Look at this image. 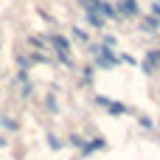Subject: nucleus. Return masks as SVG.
<instances>
[{
	"label": "nucleus",
	"instance_id": "1",
	"mask_svg": "<svg viewBox=\"0 0 160 160\" xmlns=\"http://www.w3.org/2000/svg\"><path fill=\"white\" fill-rule=\"evenodd\" d=\"M90 53L96 56V68H101V70H110V68H115L121 62L118 53L112 48H104V45H90Z\"/></svg>",
	"mask_w": 160,
	"mask_h": 160
},
{
	"label": "nucleus",
	"instance_id": "2",
	"mask_svg": "<svg viewBox=\"0 0 160 160\" xmlns=\"http://www.w3.org/2000/svg\"><path fill=\"white\" fill-rule=\"evenodd\" d=\"M51 48L56 51V56L65 62V65H70V39L68 37H62V34H51Z\"/></svg>",
	"mask_w": 160,
	"mask_h": 160
},
{
	"label": "nucleus",
	"instance_id": "3",
	"mask_svg": "<svg viewBox=\"0 0 160 160\" xmlns=\"http://www.w3.org/2000/svg\"><path fill=\"white\" fill-rule=\"evenodd\" d=\"M112 6H115V14L121 17H138V0H118Z\"/></svg>",
	"mask_w": 160,
	"mask_h": 160
},
{
	"label": "nucleus",
	"instance_id": "4",
	"mask_svg": "<svg viewBox=\"0 0 160 160\" xmlns=\"http://www.w3.org/2000/svg\"><path fill=\"white\" fill-rule=\"evenodd\" d=\"M158 28H160V20L155 17V14H149V17L141 20V31H143V34H155Z\"/></svg>",
	"mask_w": 160,
	"mask_h": 160
},
{
	"label": "nucleus",
	"instance_id": "5",
	"mask_svg": "<svg viewBox=\"0 0 160 160\" xmlns=\"http://www.w3.org/2000/svg\"><path fill=\"white\" fill-rule=\"evenodd\" d=\"M96 11H98L104 20H112V17H118V14H115V6H112V3H107V0H98Z\"/></svg>",
	"mask_w": 160,
	"mask_h": 160
},
{
	"label": "nucleus",
	"instance_id": "6",
	"mask_svg": "<svg viewBox=\"0 0 160 160\" xmlns=\"http://www.w3.org/2000/svg\"><path fill=\"white\" fill-rule=\"evenodd\" d=\"M87 25H90V28H96V31H101V28L107 25V20H104V17L93 8V11H87Z\"/></svg>",
	"mask_w": 160,
	"mask_h": 160
},
{
	"label": "nucleus",
	"instance_id": "7",
	"mask_svg": "<svg viewBox=\"0 0 160 160\" xmlns=\"http://www.w3.org/2000/svg\"><path fill=\"white\" fill-rule=\"evenodd\" d=\"M107 112H110V115H115V118H121V115H127V112H129V107H127V104H121V101H110V104H107Z\"/></svg>",
	"mask_w": 160,
	"mask_h": 160
},
{
	"label": "nucleus",
	"instance_id": "8",
	"mask_svg": "<svg viewBox=\"0 0 160 160\" xmlns=\"http://www.w3.org/2000/svg\"><path fill=\"white\" fill-rule=\"evenodd\" d=\"M62 146H65V143H62V141H59V138L51 132V135H48V149H51V152H59Z\"/></svg>",
	"mask_w": 160,
	"mask_h": 160
},
{
	"label": "nucleus",
	"instance_id": "9",
	"mask_svg": "<svg viewBox=\"0 0 160 160\" xmlns=\"http://www.w3.org/2000/svg\"><path fill=\"white\" fill-rule=\"evenodd\" d=\"M0 127H6L8 132H14V129H20V121H14V118H3V124Z\"/></svg>",
	"mask_w": 160,
	"mask_h": 160
},
{
	"label": "nucleus",
	"instance_id": "10",
	"mask_svg": "<svg viewBox=\"0 0 160 160\" xmlns=\"http://www.w3.org/2000/svg\"><path fill=\"white\" fill-rule=\"evenodd\" d=\"M45 107H48L51 112H56V110H59V104H56V96H53V93H51V96L45 98Z\"/></svg>",
	"mask_w": 160,
	"mask_h": 160
},
{
	"label": "nucleus",
	"instance_id": "11",
	"mask_svg": "<svg viewBox=\"0 0 160 160\" xmlns=\"http://www.w3.org/2000/svg\"><path fill=\"white\" fill-rule=\"evenodd\" d=\"M84 143H87V141H84L82 135H70V146H76V149H84Z\"/></svg>",
	"mask_w": 160,
	"mask_h": 160
},
{
	"label": "nucleus",
	"instance_id": "12",
	"mask_svg": "<svg viewBox=\"0 0 160 160\" xmlns=\"http://www.w3.org/2000/svg\"><path fill=\"white\" fill-rule=\"evenodd\" d=\"M79 3H82V8H84V11H93V8L98 6V0H79Z\"/></svg>",
	"mask_w": 160,
	"mask_h": 160
},
{
	"label": "nucleus",
	"instance_id": "13",
	"mask_svg": "<svg viewBox=\"0 0 160 160\" xmlns=\"http://www.w3.org/2000/svg\"><path fill=\"white\" fill-rule=\"evenodd\" d=\"M115 42H118V39H115V37H112V34H107V37H104V42H101V45H104V48H112V45H115Z\"/></svg>",
	"mask_w": 160,
	"mask_h": 160
},
{
	"label": "nucleus",
	"instance_id": "14",
	"mask_svg": "<svg viewBox=\"0 0 160 160\" xmlns=\"http://www.w3.org/2000/svg\"><path fill=\"white\" fill-rule=\"evenodd\" d=\"M138 121H141V127H143V129H152V127H155V124H152L146 115H138Z\"/></svg>",
	"mask_w": 160,
	"mask_h": 160
},
{
	"label": "nucleus",
	"instance_id": "15",
	"mask_svg": "<svg viewBox=\"0 0 160 160\" xmlns=\"http://www.w3.org/2000/svg\"><path fill=\"white\" fill-rule=\"evenodd\" d=\"M73 37H76V39H82V42H84V39H87V31H82V28H73Z\"/></svg>",
	"mask_w": 160,
	"mask_h": 160
},
{
	"label": "nucleus",
	"instance_id": "16",
	"mask_svg": "<svg viewBox=\"0 0 160 160\" xmlns=\"http://www.w3.org/2000/svg\"><path fill=\"white\" fill-rule=\"evenodd\" d=\"M96 104H98V107H107L110 98H107V96H96Z\"/></svg>",
	"mask_w": 160,
	"mask_h": 160
},
{
	"label": "nucleus",
	"instance_id": "17",
	"mask_svg": "<svg viewBox=\"0 0 160 160\" xmlns=\"http://www.w3.org/2000/svg\"><path fill=\"white\" fill-rule=\"evenodd\" d=\"M121 62H127V65H135V56H129V53H124V56H118Z\"/></svg>",
	"mask_w": 160,
	"mask_h": 160
},
{
	"label": "nucleus",
	"instance_id": "18",
	"mask_svg": "<svg viewBox=\"0 0 160 160\" xmlns=\"http://www.w3.org/2000/svg\"><path fill=\"white\" fill-rule=\"evenodd\" d=\"M152 14H155V17L160 20V3H152Z\"/></svg>",
	"mask_w": 160,
	"mask_h": 160
},
{
	"label": "nucleus",
	"instance_id": "19",
	"mask_svg": "<svg viewBox=\"0 0 160 160\" xmlns=\"http://www.w3.org/2000/svg\"><path fill=\"white\" fill-rule=\"evenodd\" d=\"M0 149H6V138L3 135H0Z\"/></svg>",
	"mask_w": 160,
	"mask_h": 160
},
{
	"label": "nucleus",
	"instance_id": "20",
	"mask_svg": "<svg viewBox=\"0 0 160 160\" xmlns=\"http://www.w3.org/2000/svg\"><path fill=\"white\" fill-rule=\"evenodd\" d=\"M0 124H3V112H0Z\"/></svg>",
	"mask_w": 160,
	"mask_h": 160
}]
</instances>
